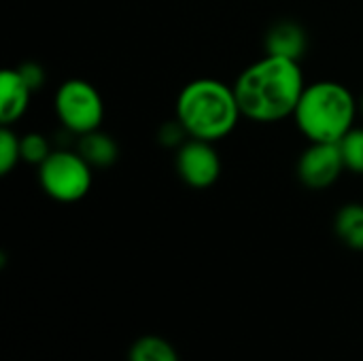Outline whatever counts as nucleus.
Listing matches in <instances>:
<instances>
[{
  "label": "nucleus",
  "instance_id": "obj_16",
  "mask_svg": "<svg viewBox=\"0 0 363 361\" xmlns=\"http://www.w3.org/2000/svg\"><path fill=\"white\" fill-rule=\"evenodd\" d=\"M187 138H189V134L185 132V128L181 126V121L177 117L172 121H166L157 130V143L162 147H181Z\"/></svg>",
  "mask_w": 363,
  "mask_h": 361
},
{
  "label": "nucleus",
  "instance_id": "obj_13",
  "mask_svg": "<svg viewBox=\"0 0 363 361\" xmlns=\"http://www.w3.org/2000/svg\"><path fill=\"white\" fill-rule=\"evenodd\" d=\"M21 162V136L11 126L0 128V174H9Z\"/></svg>",
  "mask_w": 363,
  "mask_h": 361
},
{
  "label": "nucleus",
  "instance_id": "obj_6",
  "mask_svg": "<svg viewBox=\"0 0 363 361\" xmlns=\"http://www.w3.org/2000/svg\"><path fill=\"white\" fill-rule=\"evenodd\" d=\"M177 172L181 181L194 189H208L221 177V157L215 149V143L187 138L177 151Z\"/></svg>",
  "mask_w": 363,
  "mask_h": 361
},
{
  "label": "nucleus",
  "instance_id": "obj_9",
  "mask_svg": "<svg viewBox=\"0 0 363 361\" xmlns=\"http://www.w3.org/2000/svg\"><path fill=\"white\" fill-rule=\"evenodd\" d=\"M264 49L270 55H281L289 60H302L308 49L306 30L294 19H281L270 26L264 36Z\"/></svg>",
  "mask_w": 363,
  "mask_h": 361
},
{
  "label": "nucleus",
  "instance_id": "obj_8",
  "mask_svg": "<svg viewBox=\"0 0 363 361\" xmlns=\"http://www.w3.org/2000/svg\"><path fill=\"white\" fill-rule=\"evenodd\" d=\"M32 94L34 91L21 79L17 68L2 70V74H0V121H2V126H13L26 115Z\"/></svg>",
  "mask_w": 363,
  "mask_h": 361
},
{
  "label": "nucleus",
  "instance_id": "obj_18",
  "mask_svg": "<svg viewBox=\"0 0 363 361\" xmlns=\"http://www.w3.org/2000/svg\"><path fill=\"white\" fill-rule=\"evenodd\" d=\"M359 111H362V115H363V96L359 98Z\"/></svg>",
  "mask_w": 363,
  "mask_h": 361
},
{
  "label": "nucleus",
  "instance_id": "obj_17",
  "mask_svg": "<svg viewBox=\"0 0 363 361\" xmlns=\"http://www.w3.org/2000/svg\"><path fill=\"white\" fill-rule=\"evenodd\" d=\"M17 70H19L21 79L30 85L32 91H38L45 85V81H47L45 68L38 62H23L21 66H17Z\"/></svg>",
  "mask_w": 363,
  "mask_h": 361
},
{
  "label": "nucleus",
  "instance_id": "obj_10",
  "mask_svg": "<svg viewBox=\"0 0 363 361\" xmlns=\"http://www.w3.org/2000/svg\"><path fill=\"white\" fill-rule=\"evenodd\" d=\"M77 151L91 164V168H108L119 160L117 140L102 130H94L79 136Z\"/></svg>",
  "mask_w": 363,
  "mask_h": 361
},
{
  "label": "nucleus",
  "instance_id": "obj_4",
  "mask_svg": "<svg viewBox=\"0 0 363 361\" xmlns=\"http://www.w3.org/2000/svg\"><path fill=\"white\" fill-rule=\"evenodd\" d=\"M91 164L70 149H53V153L38 166L40 189L55 202L72 204L83 200L94 183Z\"/></svg>",
  "mask_w": 363,
  "mask_h": 361
},
{
  "label": "nucleus",
  "instance_id": "obj_7",
  "mask_svg": "<svg viewBox=\"0 0 363 361\" xmlns=\"http://www.w3.org/2000/svg\"><path fill=\"white\" fill-rule=\"evenodd\" d=\"M345 170L338 143H308L298 160L300 183L315 191L332 187Z\"/></svg>",
  "mask_w": 363,
  "mask_h": 361
},
{
  "label": "nucleus",
  "instance_id": "obj_14",
  "mask_svg": "<svg viewBox=\"0 0 363 361\" xmlns=\"http://www.w3.org/2000/svg\"><path fill=\"white\" fill-rule=\"evenodd\" d=\"M338 145L345 160V168L349 172L363 174V128L355 126Z\"/></svg>",
  "mask_w": 363,
  "mask_h": 361
},
{
  "label": "nucleus",
  "instance_id": "obj_1",
  "mask_svg": "<svg viewBox=\"0 0 363 361\" xmlns=\"http://www.w3.org/2000/svg\"><path fill=\"white\" fill-rule=\"evenodd\" d=\"M306 85L298 60L266 53L238 74L234 91L242 117L255 123H277L294 117Z\"/></svg>",
  "mask_w": 363,
  "mask_h": 361
},
{
  "label": "nucleus",
  "instance_id": "obj_2",
  "mask_svg": "<svg viewBox=\"0 0 363 361\" xmlns=\"http://www.w3.org/2000/svg\"><path fill=\"white\" fill-rule=\"evenodd\" d=\"M174 117L181 121L189 138L219 143L236 130L242 111L234 85L200 77L183 85L179 91Z\"/></svg>",
  "mask_w": 363,
  "mask_h": 361
},
{
  "label": "nucleus",
  "instance_id": "obj_15",
  "mask_svg": "<svg viewBox=\"0 0 363 361\" xmlns=\"http://www.w3.org/2000/svg\"><path fill=\"white\" fill-rule=\"evenodd\" d=\"M53 153L51 143L40 132H28L21 136V162L40 166Z\"/></svg>",
  "mask_w": 363,
  "mask_h": 361
},
{
  "label": "nucleus",
  "instance_id": "obj_12",
  "mask_svg": "<svg viewBox=\"0 0 363 361\" xmlns=\"http://www.w3.org/2000/svg\"><path fill=\"white\" fill-rule=\"evenodd\" d=\"M128 361H179V355L168 340L160 336H143L132 345Z\"/></svg>",
  "mask_w": 363,
  "mask_h": 361
},
{
  "label": "nucleus",
  "instance_id": "obj_3",
  "mask_svg": "<svg viewBox=\"0 0 363 361\" xmlns=\"http://www.w3.org/2000/svg\"><path fill=\"white\" fill-rule=\"evenodd\" d=\"M359 102L353 91L338 81H315L294 111V121L308 143H340L353 128Z\"/></svg>",
  "mask_w": 363,
  "mask_h": 361
},
{
  "label": "nucleus",
  "instance_id": "obj_5",
  "mask_svg": "<svg viewBox=\"0 0 363 361\" xmlns=\"http://www.w3.org/2000/svg\"><path fill=\"white\" fill-rule=\"evenodd\" d=\"M55 117L62 128L74 136L100 130L104 121V98L96 85L85 79H68L55 89Z\"/></svg>",
  "mask_w": 363,
  "mask_h": 361
},
{
  "label": "nucleus",
  "instance_id": "obj_11",
  "mask_svg": "<svg viewBox=\"0 0 363 361\" xmlns=\"http://www.w3.org/2000/svg\"><path fill=\"white\" fill-rule=\"evenodd\" d=\"M334 230L349 249L363 251V204L359 202L345 204L336 213Z\"/></svg>",
  "mask_w": 363,
  "mask_h": 361
}]
</instances>
